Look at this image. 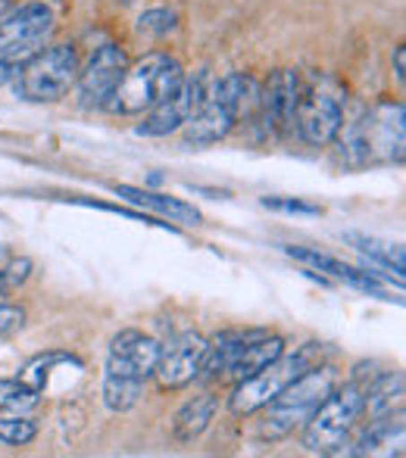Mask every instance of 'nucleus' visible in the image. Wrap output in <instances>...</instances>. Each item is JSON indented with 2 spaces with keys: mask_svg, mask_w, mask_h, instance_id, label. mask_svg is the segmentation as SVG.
<instances>
[{
  "mask_svg": "<svg viewBox=\"0 0 406 458\" xmlns=\"http://www.w3.org/2000/svg\"><path fill=\"white\" fill-rule=\"evenodd\" d=\"M185 81V69L169 54H147L134 66L125 69L122 81L103 106L116 115H138L157 106L163 97H169Z\"/></svg>",
  "mask_w": 406,
  "mask_h": 458,
  "instance_id": "obj_3",
  "label": "nucleus"
},
{
  "mask_svg": "<svg viewBox=\"0 0 406 458\" xmlns=\"http://www.w3.org/2000/svg\"><path fill=\"white\" fill-rule=\"evenodd\" d=\"M79 81V54L69 44H50L19 66L16 91L29 103H56Z\"/></svg>",
  "mask_w": 406,
  "mask_h": 458,
  "instance_id": "obj_5",
  "label": "nucleus"
},
{
  "mask_svg": "<svg viewBox=\"0 0 406 458\" xmlns=\"http://www.w3.org/2000/svg\"><path fill=\"white\" fill-rule=\"evenodd\" d=\"M366 409V384L353 377L341 390H332L304 424V449L313 455H334L347 446V437L357 428Z\"/></svg>",
  "mask_w": 406,
  "mask_h": 458,
  "instance_id": "obj_4",
  "label": "nucleus"
},
{
  "mask_svg": "<svg viewBox=\"0 0 406 458\" xmlns=\"http://www.w3.org/2000/svg\"><path fill=\"white\" fill-rule=\"evenodd\" d=\"M344 241H347V243H353V247H357L363 256H369L372 262H378V266H384V268H394V272L403 277L406 259H403V247H401V243L378 241V237L359 234V231H347Z\"/></svg>",
  "mask_w": 406,
  "mask_h": 458,
  "instance_id": "obj_21",
  "label": "nucleus"
},
{
  "mask_svg": "<svg viewBox=\"0 0 406 458\" xmlns=\"http://www.w3.org/2000/svg\"><path fill=\"white\" fill-rule=\"evenodd\" d=\"M125 69H128V56L119 44H103V47H98L91 60H88V66L79 69L82 100L88 106H103L109 100V94L116 91V85L122 81Z\"/></svg>",
  "mask_w": 406,
  "mask_h": 458,
  "instance_id": "obj_12",
  "label": "nucleus"
},
{
  "mask_svg": "<svg viewBox=\"0 0 406 458\" xmlns=\"http://www.w3.org/2000/svg\"><path fill=\"white\" fill-rule=\"evenodd\" d=\"M334 368L328 365H313L309 371L300 374L298 380L285 386L275 399H269L263 409L266 418L260 424V437L269 443L285 440L288 434H294V428H304L315 409L322 405V399L334 390Z\"/></svg>",
  "mask_w": 406,
  "mask_h": 458,
  "instance_id": "obj_2",
  "label": "nucleus"
},
{
  "mask_svg": "<svg viewBox=\"0 0 406 458\" xmlns=\"http://www.w3.org/2000/svg\"><path fill=\"white\" fill-rule=\"evenodd\" d=\"M203 352H206V340L201 334L188 331L182 337H176L169 346L160 350V362H157V377L166 390H182L191 380L201 377V365H203Z\"/></svg>",
  "mask_w": 406,
  "mask_h": 458,
  "instance_id": "obj_13",
  "label": "nucleus"
},
{
  "mask_svg": "<svg viewBox=\"0 0 406 458\" xmlns=\"http://www.w3.org/2000/svg\"><path fill=\"white\" fill-rule=\"evenodd\" d=\"M41 403V393L25 386L22 380L0 377V415H25Z\"/></svg>",
  "mask_w": 406,
  "mask_h": 458,
  "instance_id": "obj_23",
  "label": "nucleus"
},
{
  "mask_svg": "<svg viewBox=\"0 0 406 458\" xmlns=\"http://www.w3.org/2000/svg\"><path fill=\"white\" fill-rule=\"evenodd\" d=\"M38 434V424L25 415H0V443L6 446H29Z\"/></svg>",
  "mask_w": 406,
  "mask_h": 458,
  "instance_id": "obj_26",
  "label": "nucleus"
},
{
  "mask_svg": "<svg viewBox=\"0 0 406 458\" xmlns=\"http://www.w3.org/2000/svg\"><path fill=\"white\" fill-rule=\"evenodd\" d=\"M315 350H319V346L309 344V346H300V350H294V352H281L275 362H269L263 371H256L254 377L238 380L235 393L229 396L231 415L247 418V415H254V411H260L263 405H266L269 399L279 396L291 380H298L304 371H309L313 365H319L315 362Z\"/></svg>",
  "mask_w": 406,
  "mask_h": 458,
  "instance_id": "obj_6",
  "label": "nucleus"
},
{
  "mask_svg": "<svg viewBox=\"0 0 406 458\" xmlns=\"http://www.w3.org/2000/svg\"><path fill=\"white\" fill-rule=\"evenodd\" d=\"M6 287V284H4V272H0V290H4Z\"/></svg>",
  "mask_w": 406,
  "mask_h": 458,
  "instance_id": "obj_33",
  "label": "nucleus"
},
{
  "mask_svg": "<svg viewBox=\"0 0 406 458\" xmlns=\"http://www.w3.org/2000/svg\"><path fill=\"white\" fill-rule=\"evenodd\" d=\"M281 352H285V340H281L279 334L256 331L254 337L231 356L225 374H229L231 380H247V377H254L256 371H263L269 362H275Z\"/></svg>",
  "mask_w": 406,
  "mask_h": 458,
  "instance_id": "obj_15",
  "label": "nucleus"
},
{
  "mask_svg": "<svg viewBox=\"0 0 406 458\" xmlns=\"http://www.w3.org/2000/svg\"><path fill=\"white\" fill-rule=\"evenodd\" d=\"M29 272H31V259H13L10 262V268L4 272V284H10V287H16V284H22L25 277H29Z\"/></svg>",
  "mask_w": 406,
  "mask_h": 458,
  "instance_id": "obj_30",
  "label": "nucleus"
},
{
  "mask_svg": "<svg viewBox=\"0 0 406 458\" xmlns=\"http://www.w3.org/2000/svg\"><path fill=\"white\" fill-rule=\"evenodd\" d=\"M116 197L128 199V203L141 206V209L157 212V216L169 218V222L201 225V209H194V206L185 203V199L166 197V193H153V191H141V187H132V184H119L116 187Z\"/></svg>",
  "mask_w": 406,
  "mask_h": 458,
  "instance_id": "obj_16",
  "label": "nucleus"
},
{
  "mask_svg": "<svg viewBox=\"0 0 406 458\" xmlns=\"http://www.w3.org/2000/svg\"><path fill=\"white\" fill-rule=\"evenodd\" d=\"M397 446L403 453V415L397 411V418L382 415V418H372L369 430L359 437V443L350 449V455H394Z\"/></svg>",
  "mask_w": 406,
  "mask_h": 458,
  "instance_id": "obj_18",
  "label": "nucleus"
},
{
  "mask_svg": "<svg viewBox=\"0 0 406 458\" xmlns=\"http://www.w3.org/2000/svg\"><path fill=\"white\" fill-rule=\"evenodd\" d=\"M401 403H403V374L388 371V374H382V377L369 380L363 415H369V418L394 415V405L401 409Z\"/></svg>",
  "mask_w": 406,
  "mask_h": 458,
  "instance_id": "obj_20",
  "label": "nucleus"
},
{
  "mask_svg": "<svg viewBox=\"0 0 406 458\" xmlns=\"http://www.w3.org/2000/svg\"><path fill=\"white\" fill-rule=\"evenodd\" d=\"M403 103H378L359 122L344 131V153L353 165L403 163V134H406Z\"/></svg>",
  "mask_w": 406,
  "mask_h": 458,
  "instance_id": "obj_1",
  "label": "nucleus"
},
{
  "mask_svg": "<svg viewBox=\"0 0 406 458\" xmlns=\"http://www.w3.org/2000/svg\"><path fill=\"white\" fill-rule=\"evenodd\" d=\"M178 25V16H176V10H147V13H141V19H138V31L141 35H169L172 29Z\"/></svg>",
  "mask_w": 406,
  "mask_h": 458,
  "instance_id": "obj_27",
  "label": "nucleus"
},
{
  "mask_svg": "<svg viewBox=\"0 0 406 458\" xmlns=\"http://www.w3.org/2000/svg\"><path fill=\"white\" fill-rule=\"evenodd\" d=\"M54 13L44 4H22L0 19V63L22 66L54 38Z\"/></svg>",
  "mask_w": 406,
  "mask_h": 458,
  "instance_id": "obj_7",
  "label": "nucleus"
},
{
  "mask_svg": "<svg viewBox=\"0 0 406 458\" xmlns=\"http://www.w3.org/2000/svg\"><path fill=\"white\" fill-rule=\"evenodd\" d=\"M25 321V312L19 306H6V302H0V340L10 337L13 331H19Z\"/></svg>",
  "mask_w": 406,
  "mask_h": 458,
  "instance_id": "obj_29",
  "label": "nucleus"
},
{
  "mask_svg": "<svg viewBox=\"0 0 406 458\" xmlns=\"http://www.w3.org/2000/svg\"><path fill=\"white\" fill-rule=\"evenodd\" d=\"M141 390H144V380L119 377V374H107V377H103V403L113 411L134 409L141 399Z\"/></svg>",
  "mask_w": 406,
  "mask_h": 458,
  "instance_id": "obj_22",
  "label": "nucleus"
},
{
  "mask_svg": "<svg viewBox=\"0 0 406 458\" xmlns=\"http://www.w3.org/2000/svg\"><path fill=\"white\" fill-rule=\"evenodd\" d=\"M212 97H216L219 103H225V106L235 113V119H250V115H256V109H260V85H256L250 75H225V79H219L216 85H212Z\"/></svg>",
  "mask_w": 406,
  "mask_h": 458,
  "instance_id": "obj_17",
  "label": "nucleus"
},
{
  "mask_svg": "<svg viewBox=\"0 0 406 458\" xmlns=\"http://www.w3.org/2000/svg\"><path fill=\"white\" fill-rule=\"evenodd\" d=\"M344 125V103L341 91L328 85H309L300 91L298 109H294V128L309 147H325L341 134Z\"/></svg>",
  "mask_w": 406,
  "mask_h": 458,
  "instance_id": "obj_8",
  "label": "nucleus"
},
{
  "mask_svg": "<svg viewBox=\"0 0 406 458\" xmlns=\"http://www.w3.org/2000/svg\"><path fill=\"white\" fill-rule=\"evenodd\" d=\"M63 362H79V359L66 356V352H44V356H35L31 362H25V365H22V371H19V380H22L25 386H31V390L41 393L44 386H48L50 368H54V365H63Z\"/></svg>",
  "mask_w": 406,
  "mask_h": 458,
  "instance_id": "obj_24",
  "label": "nucleus"
},
{
  "mask_svg": "<svg viewBox=\"0 0 406 458\" xmlns=\"http://www.w3.org/2000/svg\"><path fill=\"white\" fill-rule=\"evenodd\" d=\"M201 100H203V75L185 79L169 97H163L157 106L147 109L144 122H141L134 131H138L141 138H166V134L178 131V128L194 115Z\"/></svg>",
  "mask_w": 406,
  "mask_h": 458,
  "instance_id": "obj_9",
  "label": "nucleus"
},
{
  "mask_svg": "<svg viewBox=\"0 0 406 458\" xmlns=\"http://www.w3.org/2000/svg\"><path fill=\"white\" fill-rule=\"evenodd\" d=\"M266 209H279V212H298V216H319V206L304 203V199H281V197H266L263 199Z\"/></svg>",
  "mask_w": 406,
  "mask_h": 458,
  "instance_id": "obj_28",
  "label": "nucleus"
},
{
  "mask_svg": "<svg viewBox=\"0 0 406 458\" xmlns=\"http://www.w3.org/2000/svg\"><path fill=\"white\" fill-rule=\"evenodd\" d=\"M16 75H19V66H13V63H0V88L10 85Z\"/></svg>",
  "mask_w": 406,
  "mask_h": 458,
  "instance_id": "obj_31",
  "label": "nucleus"
},
{
  "mask_svg": "<svg viewBox=\"0 0 406 458\" xmlns=\"http://www.w3.org/2000/svg\"><path fill=\"white\" fill-rule=\"evenodd\" d=\"M238 125L235 113H231L225 103H219L210 91H203V100L197 103L194 115L185 122V140L194 147H210L216 140H222L231 128Z\"/></svg>",
  "mask_w": 406,
  "mask_h": 458,
  "instance_id": "obj_14",
  "label": "nucleus"
},
{
  "mask_svg": "<svg viewBox=\"0 0 406 458\" xmlns=\"http://www.w3.org/2000/svg\"><path fill=\"white\" fill-rule=\"evenodd\" d=\"M216 405H219V399L212 396V393H201V396H194L191 403H185L182 409H178L176 421H172V434H176V440L178 443H194L197 437L210 428L212 415H216Z\"/></svg>",
  "mask_w": 406,
  "mask_h": 458,
  "instance_id": "obj_19",
  "label": "nucleus"
},
{
  "mask_svg": "<svg viewBox=\"0 0 406 458\" xmlns=\"http://www.w3.org/2000/svg\"><path fill=\"white\" fill-rule=\"evenodd\" d=\"M300 91H304V81L294 69H275L269 75V81L260 88V109H256L269 131H294V109H298Z\"/></svg>",
  "mask_w": 406,
  "mask_h": 458,
  "instance_id": "obj_10",
  "label": "nucleus"
},
{
  "mask_svg": "<svg viewBox=\"0 0 406 458\" xmlns=\"http://www.w3.org/2000/svg\"><path fill=\"white\" fill-rule=\"evenodd\" d=\"M403 66H406V50H403V44L394 50V72H397V79L403 81Z\"/></svg>",
  "mask_w": 406,
  "mask_h": 458,
  "instance_id": "obj_32",
  "label": "nucleus"
},
{
  "mask_svg": "<svg viewBox=\"0 0 406 458\" xmlns=\"http://www.w3.org/2000/svg\"><path fill=\"white\" fill-rule=\"evenodd\" d=\"M160 350H163V346L141 331L116 334L113 344H109L107 374H119V377H134V380L153 377L157 362H160Z\"/></svg>",
  "mask_w": 406,
  "mask_h": 458,
  "instance_id": "obj_11",
  "label": "nucleus"
},
{
  "mask_svg": "<svg viewBox=\"0 0 406 458\" xmlns=\"http://www.w3.org/2000/svg\"><path fill=\"white\" fill-rule=\"evenodd\" d=\"M285 253L291 256V259L304 262V266H313V268H319V272H328V275L341 277V281H347V277H350V272H353V266H347V262L334 259V256H328V253H319V250H309V247H285Z\"/></svg>",
  "mask_w": 406,
  "mask_h": 458,
  "instance_id": "obj_25",
  "label": "nucleus"
}]
</instances>
